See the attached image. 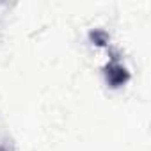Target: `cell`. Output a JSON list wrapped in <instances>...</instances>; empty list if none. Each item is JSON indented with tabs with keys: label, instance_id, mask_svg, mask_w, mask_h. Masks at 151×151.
<instances>
[{
	"label": "cell",
	"instance_id": "obj_1",
	"mask_svg": "<svg viewBox=\"0 0 151 151\" xmlns=\"http://www.w3.org/2000/svg\"><path fill=\"white\" fill-rule=\"evenodd\" d=\"M105 75H107V82H109L112 87H119V86L126 84L128 78H130V75H128L126 68L121 66L117 60H112V62L107 66Z\"/></svg>",
	"mask_w": 151,
	"mask_h": 151
}]
</instances>
